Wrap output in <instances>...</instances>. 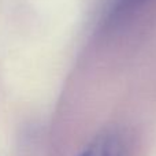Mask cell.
<instances>
[{
  "label": "cell",
  "mask_w": 156,
  "mask_h": 156,
  "mask_svg": "<svg viewBox=\"0 0 156 156\" xmlns=\"http://www.w3.org/2000/svg\"><path fill=\"white\" fill-rule=\"evenodd\" d=\"M78 156H127V147L118 132L105 130L97 134Z\"/></svg>",
  "instance_id": "1"
}]
</instances>
